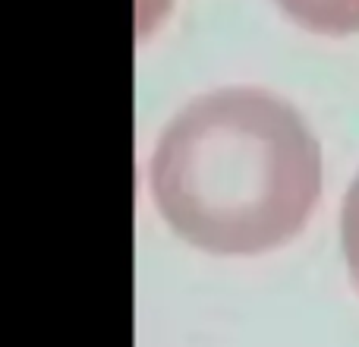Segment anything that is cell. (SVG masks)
I'll list each match as a JSON object with an SVG mask.
<instances>
[{
    "label": "cell",
    "instance_id": "1",
    "mask_svg": "<svg viewBox=\"0 0 359 347\" xmlns=\"http://www.w3.org/2000/svg\"><path fill=\"white\" fill-rule=\"evenodd\" d=\"M322 192V149L287 101L259 89L196 98L158 139L151 196L186 243L255 256L293 240Z\"/></svg>",
    "mask_w": 359,
    "mask_h": 347
},
{
    "label": "cell",
    "instance_id": "2",
    "mask_svg": "<svg viewBox=\"0 0 359 347\" xmlns=\"http://www.w3.org/2000/svg\"><path fill=\"white\" fill-rule=\"evenodd\" d=\"M287 16L322 35L359 32V0H278Z\"/></svg>",
    "mask_w": 359,
    "mask_h": 347
},
{
    "label": "cell",
    "instance_id": "3",
    "mask_svg": "<svg viewBox=\"0 0 359 347\" xmlns=\"http://www.w3.org/2000/svg\"><path fill=\"white\" fill-rule=\"evenodd\" d=\"M341 234H344V253H347L350 275L359 284V177L350 186L347 199H344V218H341Z\"/></svg>",
    "mask_w": 359,
    "mask_h": 347
}]
</instances>
